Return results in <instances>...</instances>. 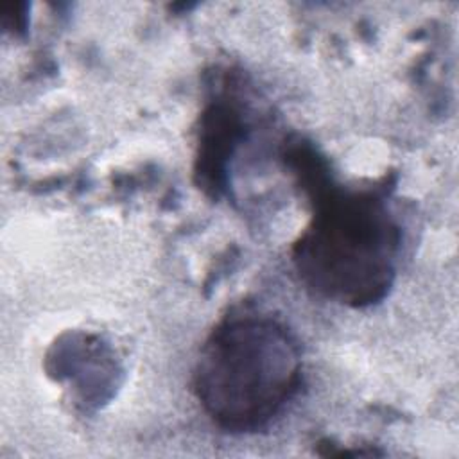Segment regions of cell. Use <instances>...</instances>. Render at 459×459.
I'll return each mask as SVG.
<instances>
[{
  "mask_svg": "<svg viewBox=\"0 0 459 459\" xmlns=\"http://www.w3.org/2000/svg\"><path fill=\"white\" fill-rule=\"evenodd\" d=\"M299 348L285 326L258 314L222 321L195 366V393L206 414L233 432L267 425L298 391Z\"/></svg>",
  "mask_w": 459,
  "mask_h": 459,
  "instance_id": "obj_1",
  "label": "cell"
},
{
  "mask_svg": "<svg viewBox=\"0 0 459 459\" xmlns=\"http://www.w3.org/2000/svg\"><path fill=\"white\" fill-rule=\"evenodd\" d=\"M316 213L294 247L303 280L326 298L368 305L380 299L394 274L398 230L384 203L366 192L328 186L316 169Z\"/></svg>",
  "mask_w": 459,
  "mask_h": 459,
  "instance_id": "obj_2",
  "label": "cell"
}]
</instances>
